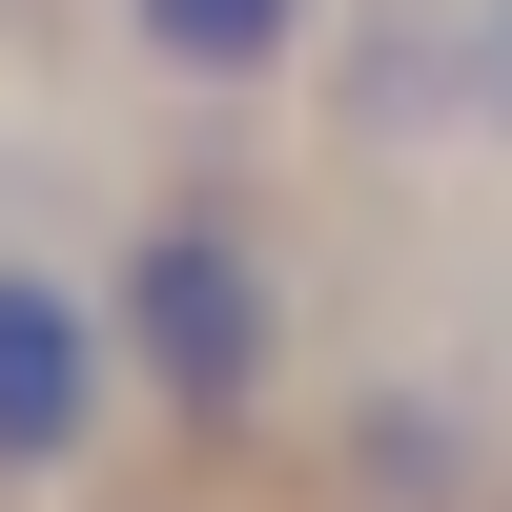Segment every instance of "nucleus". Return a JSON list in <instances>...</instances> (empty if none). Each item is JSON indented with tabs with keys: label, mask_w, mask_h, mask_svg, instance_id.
<instances>
[{
	"label": "nucleus",
	"mask_w": 512,
	"mask_h": 512,
	"mask_svg": "<svg viewBox=\"0 0 512 512\" xmlns=\"http://www.w3.org/2000/svg\"><path fill=\"white\" fill-rule=\"evenodd\" d=\"M123 21H144V62H164V82H205V103H267V82L308 62V21H328V0H123Z\"/></svg>",
	"instance_id": "nucleus-3"
},
{
	"label": "nucleus",
	"mask_w": 512,
	"mask_h": 512,
	"mask_svg": "<svg viewBox=\"0 0 512 512\" xmlns=\"http://www.w3.org/2000/svg\"><path fill=\"white\" fill-rule=\"evenodd\" d=\"M123 390H144L123 308H103V287H62L41 246H0V492H62L82 451H103Z\"/></svg>",
	"instance_id": "nucleus-2"
},
{
	"label": "nucleus",
	"mask_w": 512,
	"mask_h": 512,
	"mask_svg": "<svg viewBox=\"0 0 512 512\" xmlns=\"http://www.w3.org/2000/svg\"><path fill=\"white\" fill-rule=\"evenodd\" d=\"M451 82H472V123H512V0H472V21H451Z\"/></svg>",
	"instance_id": "nucleus-4"
},
{
	"label": "nucleus",
	"mask_w": 512,
	"mask_h": 512,
	"mask_svg": "<svg viewBox=\"0 0 512 512\" xmlns=\"http://www.w3.org/2000/svg\"><path fill=\"white\" fill-rule=\"evenodd\" d=\"M123 349H144V390L185 431H267V390H287V267H267V226L246 205H164L123 246Z\"/></svg>",
	"instance_id": "nucleus-1"
}]
</instances>
